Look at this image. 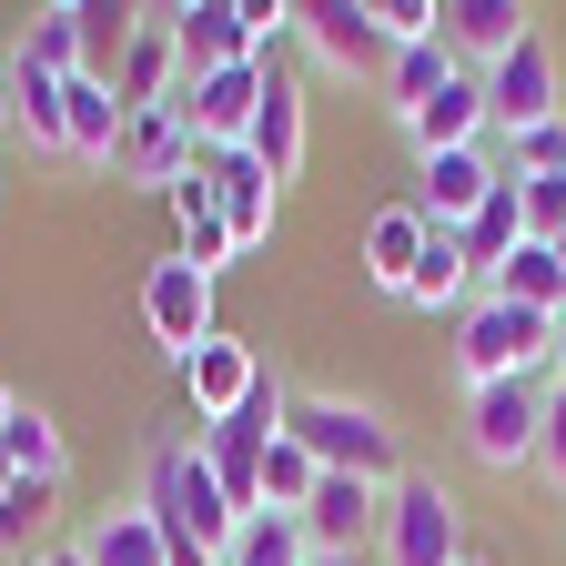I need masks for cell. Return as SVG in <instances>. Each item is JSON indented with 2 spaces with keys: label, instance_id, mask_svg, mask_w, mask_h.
I'll use <instances>...</instances> for the list:
<instances>
[{
  "label": "cell",
  "instance_id": "obj_2",
  "mask_svg": "<svg viewBox=\"0 0 566 566\" xmlns=\"http://www.w3.org/2000/svg\"><path fill=\"white\" fill-rule=\"evenodd\" d=\"M546 365H556V324L546 314H516V304H495V294L465 304V324H455V375H465V395L475 385H546Z\"/></svg>",
  "mask_w": 566,
  "mask_h": 566
},
{
  "label": "cell",
  "instance_id": "obj_11",
  "mask_svg": "<svg viewBox=\"0 0 566 566\" xmlns=\"http://www.w3.org/2000/svg\"><path fill=\"white\" fill-rule=\"evenodd\" d=\"M182 395H192V424H223V415H243L253 405V385H263V354L243 344V334H212V344H192L182 354Z\"/></svg>",
  "mask_w": 566,
  "mask_h": 566
},
{
  "label": "cell",
  "instance_id": "obj_15",
  "mask_svg": "<svg viewBox=\"0 0 566 566\" xmlns=\"http://www.w3.org/2000/svg\"><path fill=\"white\" fill-rule=\"evenodd\" d=\"M304 82H294V71H283V61H263V112H253V142H243V153L273 172V182H294L304 172Z\"/></svg>",
  "mask_w": 566,
  "mask_h": 566
},
{
  "label": "cell",
  "instance_id": "obj_36",
  "mask_svg": "<svg viewBox=\"0 0 566 566\" xmlns=\"http://www.w3.org/2000/svg\"><path fill=\"white\" fill-rule=\"evenodd\" d=\"M556 375H566V314H556Z\"/></svg>",
  "mask_w": 566,
  "mask_h": 566
},
{
  "label": "cell",
  "instance_id": "obj_29",
  "mask_svg": "<svg viewBox=\"0 0 566 566\" xmlns=\"http://www.w3.org/2000/svg\"><path fill=\"white\" fill-rule=\"evenodd\" d=\"M11 132H31L41 153H71V132H61V82L31 61H11Z\"/></svg>",
  "mask_w": 566,
  "mask_h": 566
},
{
  "label": "cell",
  "instance_id": "obj_40",
  "mask_svg": "<svg viewBox=\"0 0 566 566\" xmlns=\"http://www.w3.org/2000/svg\"><path fill=\"white\" fill-rule=\"evenodd\" d=\"M465 566H485V556H465Z\"/></svg>",
  "mask_w": 566,
  "mask_h": 566
},
{
  "label": "cell",
  "instance_id": "obj_8",
  "mask_svg": "<svg viewBox=\"0 0 566 566\" xmlns=\"http://www.w3.org/2000/svg\"><path fill=\"white\" fill-rule=\"evenodd\" d=\"M172 112L192 122V142H202V163H223V153H243V142H253V112H263V61H233V71H192Z\"/></svg>",
  "mask_w": 566,
  "mask_h": 566
},
{
  "label": "cell",
  "instance_id": "obj_16",
  "mask_svg": "<svg viewBox=\"0 0 566 566\" xmlns=\"http://www.w3.org/2000/svg\"><path fill=\"white\" fill-rule=\"evenodd\" d=\"M202 163V142H192V122L182 112H132V132H122V182H153V192H172L182 172Z\"/></svg>",
  "mask_w": 566,
  "mask_h": 566
},
{
  "label": "cell",
  "instance_id": "obj_39",
  "mask_svg": "<svg viewBox=\"0 0 566 566\" xmlns=\"http://www.w3.org/2000/svg\"><path fill=\"white\" fill-rule=\"evenodd\" d=\"M556 263H566V233H556Z\"/></svg>",
  "mask_w": 566,
  "mask_h": 566
},
{
  "label": "cell",
  "instance_id": "obj_23",
  "mask_svg": "<svg viewBox=\"0 0 566 566\" xmlns=\"http://www.w3.org/2000/svg\"><path fill=\"white\" fill-rule=\"evenodd\" d=\"M485 294H495V304H516V314H546V324H556V314H566V263H556V243H536V233H526Z\"/></svg>",
  "mask_w": 566,
  "mask_h": 566
},
{
  "label": "cell",
  "instance_id": "obj_7",
  "mask_svg": "<svg viewBox=\"0 0 566 566\" xmlns=\"http://www.w3.org/2000/svg\"><path fill=\"white\" fill-rule=\"evenodd\" d=\"M294 41L334 71V82H385V61H395V41L375 31L365 0H294Z\"/></svg>",
  "mask_w": 566,
  "mask_h": 566
},
{
  "label": "cell",
  "instance_id": "obj_26",
  "mask_svg": "<svg viewBox=\"0 0 566 566\" xmlns=\"http://www.w3.org/2000/svg\"><path fill=\"white\" fill-rule=\"evenodd\" d=\"M455 243H465V263L495 283V273H506V253L526 243V192H516V182H495V192H485V212H475V223H465Z\"/></svg>",
  "mask_w": 566,
  "mask_h": 566
},
{
  "label": "cell",
  "instance_id": "obj_14",
  "mask_svg": "<svg viewBox=\"0 0 566 566\" xmlns=\"http://www.w3.org/2000/svg\"><path fill=\"white\" fill-rule=\"evenodd\" d=\"M375 526H385V485H365V475H324V485H314V506H304L314 556H365Z\"/></svg>",
  "mask_w": 566,
  "mask_h": 566
},
{
  "label": "cell",
  "instance_id": "obj_17",
  "mask_svg": "<svg viewBox=\"0 0 566 566\" xmlns=\"http://www.w3.org/2000/svg\"><path fill=\"white\" fill-rule=\"evenodd\" d=\"M61 132H71V163H122V92L102 82V71H82V82H61Z\"/></svg>",
  "mask_w": 566,
  "mask_h": 566
},
{
  "label": "cell",
  "instance_id": "obj_31",
  "mask_svg": "<svg viewBox=\"0 0 566 566\" xmlns=\"http://www.w3.org/2000/svg\"><path fill=\"white\" fill-rule=\"evenodd\" d=\"M163 202H172V223H182V233H202V223H223V192H212V163H192V172H182V182H172Z\"/></svg>",
  "mask_w": 566,
  "mask_h": 566
},
{
  "label": "cell",
  "instance_id": "obj_19",
  "mask_svg": "<svg viewBox=\"0 0 566 566\" xmlns=\"http://www.w3.org/2000/svg\"><path fill=\"white\" fill-rule=\"evenodd\" d=\"M82 556H92V566H172V536H163L153 506L132 495V506H102V516L82 526Z\"/></svg>",
  "mask_w": 566,
  "mask_h": 566
},
{
  "label": "cell",
  "instance_id": "obj_1",
  "mask_svg": "<svg viewBox=\"0 0 566 566\" xmlns=\"http://www.w3.org/2000/svg\"><path fill=\"white\" fill-rule=\"evenodd\" d=\"M142 506L172 536V566H223V546L243 536V506L223 495V475L202 465L192 436H153V455H142Z\"/></svg>",
  "mask_w": 566,
  "mask_h": 566
},
{
  "label": "cell",
  "instance_id": "obj_6",
  "mask_svg": "<svg viewBox=\"0 0 566 566\" xmlns=\"http://www.w3.org/2000/svg\"><path fill=\"white\" fill-rule=\"evenodd\" d=\"M536 436H546V385H475L465 395V455L485 475L536 465Z\"/></svg>",
  "mask_w": 566,
  "mask_h": 566
},
{
  "label": "cell",
  "instance_id": "obj_38",
  "mask_svg": "<svg viewBox=\"0 0 566 566\" xmlns=\"http://www.w3.org/2000/svg\"><path fill=\"white\" fill-rule=\"evenodd\" d=\"M314 566H365V556H314Z\"/></svg>",
  "mask_w": 566,
  "mask_h": 566
},
{
  "label": "cell",
  "instance_id": "obj_34",
  "mask_svg": "<svg viewBox=\"0 0 566 566\" xmlns=\"http://www.w3.org/2000/svg\"><path fill=\"white\" fill-rule=\"evenodd\" d=\"M41 566H92V556H82V536H71V546H41Z\"/></svg>",
  "mask_w": 566,
  "mask_h": 566
},
{
  "label": "cell",
  "instance_id": "obj_35",
  "mask_svg": "<svg viewBox=\"0 0 566 566\" xmlns=\"http://www.w3.org/2000/svg\"><path fill=\"white\" fill-rule=\"evenodd\" d=\"M11 415H21V395H11V385H0V424H11Z\"/></svg>",
  "mask_w": 566,
  "mask_h": 566
},
{
  "label": "cell",
  "instance_id": "obj_37",
  "mask_svg": "<svg viewBox=\"0 0 566 566\" xmlns=\"http://www.w3.org/2000/svg\"><path fill=\"white\" fill-rule=\"evenodd\" d=\"M0 132H11V82H0Z\"/></svg>",
  "mask_w": 566,
  "mask_h": 566
},
{
  "label": "cell",
  "instance_id": "obj_10",
  "mask_svg": "<svg viewBox=\"0 0 566 566\" xmlns=\"http://www.w3.org/2000/svg\"><path fill=\"white\" fill-rule=\"evenodd\" d=\"M495 182H506V163H495V142H475V153H436V163H415V192H405V202H415L436 233H465L475 212H485Z\"/></svg>",
  "mask_w": 566,
  "mask_h": 566
},
{
  "label": "cell",
  "instance_id": "obj_28",
  "mask_svg": "<svg viewBox=\"0 0 566 566\" xmlns=\"http://www.w3.org/2000/svg\"><path fill=\"white\" fill-rule=\"evenodd\" d=\"M0 455L21 465V485H61V475H71V446H61V424H51L41 405H21L11 424H0Z\"/></svg>",
  "mask_w": 566,
  "mask_h": 566
},
{
  "label": "cell",
  "instance_id": "obj_24",
  "mask_svg": "<svg viewBox=\"0 0 566 566\" xmlns=\"http://www.w3.org/2000/svg\"><path fill=\"white\" fill-rule=\"evenodd\" d=\"M21 61H31V71H51V82H82V71H92L82 0H51V11H31V31H21Z\"/></svg>",
  "mask_w": 566,
  "mask_h": 566
},
{
  "label": "cell",
  "instance_id": "obj_27",
  "mask_svg": "<svg viewBox=\"0 0 566 566\" xmlns=\"http://www.w3.org/2000/svg\"><path fill=\"white\" fill-rule=\"evenodd\" d=\"M223 566H314V536H304V516L253 506V516H243V536L223 546Z\"/></svg>",
  "mask_w": 566,
  "mask_h": 566
},
{
  "label": "cell",
  "instance_id": "obj_4",
  "mask_svg": "<svg viewBox=\"0 0 566 566\" xmlns=\"http://www.w3.org/2000/svg\"><path fill=\"white\" fill-rule=\"evenodd\" d=\"M385 566H465V506L436 485V475H395L385 485V526H375Z\"/></svg>",
  "mask_w": 566,
  "mask_h": 566
},
{
  "label": "cell",
  "instance_id": "obj_21",
  "mask_svg": "<svg viewBox=\"0 0 566 566\" xmlns=\"http://www.w3.org/2000/svg\"><path fill=\"white\" fill-rule=\"evenodd\" d=\"M212 192H223V223H233V243L253 253V243H273V172L253 163V153H223V163H212Z\"/></svg>",
  "mask_w": 566,
  "mask_h": 566
},
{
  "label": "cell",
  "instance_id": "obj_3",
  "mask_svg": "<svg viewBox=\"0 0 566 566\" xmlns=\"http://www.w3.org/2000/svg\"><path fill=\"white\" fill-rule=\"evenodd\" d=\"M324 475H365V485H395V424L375 405H354V395H294V424H283Z\"/></svg>",
  "mask_w": 566,
  "mask_h": 566
},
{
  "label": "cell",
  "instance_id": "obj_30",
  "mask_svg": "<svg viewBox=\"0 0 566 566\" xmlns=\"http://www.w3.org/2000/svg\"><path fill=\"white\" fill-rule=\"evenodd\" d=\"M495 163H506L516 182H546V172H566V122H536V132H516V142H495Z\"/></svg>",
  "mask_w": 566,
  "mask_h": 566
},
{
  "label": "cell",
  "instance_id": "obj_25",
  "mask_svg": "<svg viewBox=\"0 0 566 566\" xmlns=\"http://www.w3.org/2000/svg\"><path fill=\"white\" fill-rule=\"evenodd\" d=\"M455 71H465V61H455V41H446V31H436V41H415V51H395V61H385V102H395V122H415L424 102L455 82Z\"/></svg>",
  "mask_w": 566,
  "mask_h": 566
},
{
  "label": "cell",
  "instance_id": "obj_20",
  "mask_svg": "<svg viewBox=\"0 0 566 566\" xmlns=\"http://www.w3.org/2000/svg\"><path fill=\"white\" fill-rule=\"evenodd\" d=\"M424 243H436V223H424L415 202H385L375 223H365V273L385 283V294H405V283H415V263H424Z\"/></svg>",
  "mask_w": 566,
  "mask_h": 566
},
{
  "label": "cell",
  "instance_id": "obj_22",
  "mask_svg": "<svg viewBox=\"0 0 566 566\" xmlns=\"http://www.w3.org/2000/svg\"><path fill=\"white\" fill-rule=\"evenodd\" d=\"M465 294H485V273L465 263L455 233H436V243H424V263H415V283H405L395 304H415V314H455V324H465Z\"/></svg>",
  "mask_w": 566,
  "mask_h": 566
},
{
  "label": "cell",
  "instance_id": "obj_13",
  "mask_svg": "<svg viewBox=\"0 0 566 566\" xmlns=\"http://www.w3.org/2000/svg\"><path fill=\"white\" fill-rule=\"evenodd\" d=\"M405 142H415V163H436V153H475V142H495V112H485V71H455V82L424 102L415 122H405Z\"/></svg>",
  "mask_w": 566,
  "mask_h": 566
},
{
  "label": "cell",
  "instance_id": "obj_12",
  "mask_svg": "<svg viewBox=\"0 0 566 566\" xmlns=\"http://www.w3.org/2000/svg\"><path fill=\"white\" fill-rule=\"evenodd\" d=\"M112 92H122V112H172V102H182V41H172V11H142V21H132Z\"/></svg>",
  "mask_w": 566,
  "mask_h": 566
},
{
  "label": "cell",
  "instance_id": "obj_32",
  "mask_svg": "<svg viewBox=\"0 0 566 566\" xmlns=\"http://www.w3.org/2000/svg\"><path fill=\"white\" fill-rule=\"evenodd\" d=\"M506 182H516V172H506ZM516 192H526V233H536V243H556V233H566V172L516 182Z\"/></svg>",
  "mask_w": 566,
  "mask_h": 566
},
{
  "label": "cell",
  "instance_id": "obj_33",
  "mask_svg": "<svg viewBox=\"0 0 566 566\" xmlns=\"http://www.w3.org/2000/svg\"><path fill=\"white\" fill-rule=\"evenodd\" d=\"M536 475L566 495V375L546 385V436H536Z\"/></svg>",
  "mask_w": 566,
  "mask_h": 566
},
{
  "label": "cell",
  "instance_id": "obj_9",
  "mask_svg": "<svg viewBox=\"0 0 566 566\" xmlns=\"http://www.w3.org/2000/svg\"><path fill=\"white\" fill-rule=\"evenodd\" d=\"M142 324H153V344L172 354V365L192 344H212V334H223V324H212V273H192L182 253H163L153 273H142Z\"/></svg>",
  "mask_w": 566,
  "mask_h": 566
},
{
  "label": "cell",
  "instance_id": "obj_18",
  "mask_svg": "<svg viewBox=\"0 0 566 566\" xmlns=\"http://www.w3.org/2000/svg\"><path fill=\"white\" fill-rule=\"evenodd\" d=\"M526 31H536V11H516V0H446V41H455V61H475V71H495Z\"/></svg>",
  "mask_w": 566,
  "mask_h": 566
},
{
  "label": "cell",
  "instance_id": "obj_5",
  "mask_svg": "<svg viewBox=\"0 0 566 566\" xmlns=\"http://www.w3.org/2000/svg\"><path fill=\"white\" fill-rule=\"evenodd\" d=\"M485 112H495V142H516L536 122H566V61H556L546 31H526L506 61L485 71Z\"/></svg>",
  "mask_w": 566,
  "mask_h": 566
}]
</instances>
